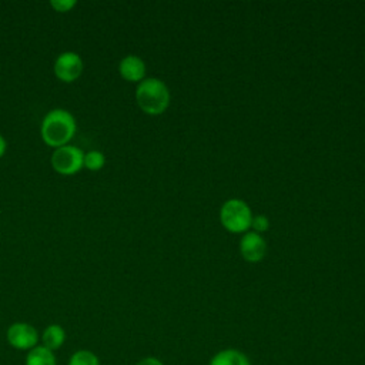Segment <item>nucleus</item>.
<instances>
[{
  "label": "nucleus",
  "mask_w": 365,
  "mask_h": 365,
  "mask_svg": "<svg viewBox=\"0 0 365 365\" xmlns=\"http://www.w3.org/2000/svg\"><path fill=\"white\" fill-rule=\"evenodd\" d=\"M76 118L64 108H54L46 114L41 121V138L50 147H63L76 133Z\"/></svg>",
  "instance_id": "obj_1"
},
{
  "label": "nucleus",
  "mask_w": 365,
  "mask_h": 365,
  "mask_svg": "<svg viewBox=\"0 0 365 365\" xmlns=\"http://www.w3.org/2000/svg\"><path fill=\"white\" fill-rule=\"evenodd\" d=\"M135 98L140 108L151 115L161 114L170 104V91L158 78H145L140 81L135 90Z\"/></svg>",
  "instance_id": "obj_2"
},
{
  "label": "nucleus",
  "mask_w": 365,
  "mask_h": 365,
  "mask_svg": "<svg viewBox=\"0 0 365 365\" xmlns=\"http://www.w3.org/2000/svg\"><path fill=\"white\" fill-rule=\"evenodd\" d=\"M222 225L231 232H242L251 227L252 215L250 207L241 200H228L220 212Z\"/></svg>",
  "instance_id": "obj_3"
},
{
  "label": "nucleus",
  "mask_w": 365,
  "mask_h": 365,
  "mask_svg": "<svg viewBox=\"0 0 365 365\" xmlns=\"http://www.w3.org/2000/svg\"><path fill=\"white\" fill-rule=\"evenodd\" d=\"M53 168L63 175H73L84 167V153L76 145H63L51 154Z\"/></svg>",
  "instance_id": "obj_4"
},
{
  "label": "nucleus",
  "mask_w": 365,
  "mask_h": 365,
  "mask_svg": "<svg viewBox=\"0 0 365 365\" xmlns=\"http://www.w3.org/2000/svg\"><path fill=\"white\" fill-rule=\"evenodd\" d=\"M7 342L19 351H30L37 346L38 334L36 328L27 322H14L6 332Z\"/></svg>",
  "instance_id": "obj_5"
},
{
  "label": "nucleus",
  "mask_w": 365,
  "mask_h": 365,
  "mask_svg": "<svg viewBox=\"0 0 365 365\" xmlns=\"http://www.w3.org/2000/svg\"><path fill=\"white\" fill-rule=\"evenodd\" d=\"M83 71V60L74 51L61 53L54 61V74L64 83H71L80 77Z\"/></svg>",
  "instance_id": "obj_6"
},
{
  "label": "nucleus",
  "mask_w": 365,
  "mask_h": 365,
  "mask_svg": "<svg viewBox=\"0 0 365 365\" xmlns=\"http://www.w3.org/2000/svg\"><path fill=\"white\" fill-rule=\"evenodd\" d=\"M240 250L242 257L250 262H257L265 255L267 244L258 232H248L242 237Z\"/></svg>",
  "instance_id": "obj_7"
},
{
  "label": "nucleus",
  "mask_w": 365,
  "mask_h": 365,
  "mask_svg": "<svg viewBox=\"0 0 365 365\" xmlns=\"http://www.w3.org/2000/svg\"><path fill=\"white\" fill-rule=\"evenodd\" d=\"M118 70L121 77L125 78L127 81H143L145 76L144 61L134 54L123 57L118 64Z\"/></svg>",
  "instance_id": "obj_8"
},
{
  "label": "nucleus",
  "mask_w": 365,
  "mask_h": 365,
  "mask_svg": "<svg viewBox=\"0 0 365 365\" xmlns=\"http://www.w3.org/2000/svg\"><path fill=\"white\" fill-rule=\"evenodd\" d=\"M208 365H251L248 356L234 348L218 351L208 362Z\"/></svg>",
  "instance_id": "obj_9"
},
{
  "label": "nucleus",
  "mask_w": 365,
  "mask_h": 365,
  "mask_svg": "<svg viewBox=\"0 0 365 365\" xmlns=\"http://www.w3.org/2000/svg\"><path fill=\"white\" fill-rule=\"evenodd\" d=\"M66 341V331L63 329V327L57 325V324H51L48 325L41 335V342L43 346L48 348L50 351H56L58 348H61V345Z\"/></svg>",
  "instance_id": "obj_10"
},
{
  "label": "nucleus",
  "mask_w": 365,
  "mask_h": 365,
  "mask_svg": "<svg viewBox=\"0 0 365 365\" xmlns=\"http://www.w3.org/2000/svg\"><path fill=\"white\" fill-rule=\"evenodd\" d=\"M26 365H57V359L53 351L43 345H37L27 352Z\"/></svg>",
  "instance_id": "obj_11"
},
{
  "label": "nucleus",
  "mask_w": 365,
  "mask_h": 365,
  "mask_svg": "<svg viewBox=\"0 0 365 365\" xmlns=\"http://www.w3.org/2000/svg\"><path fill=\"white\" fill-rule=\"evenodd\" d=\"M68 365H101V362L94 352L87 349H80L71 355Z\"/></svg>",
  "instance_id": "obj_12"
},
{
  "label": "nucleus",
  "mask_w": 365,
  "mask_h": 365,
  "mask_svg": "<svg viewBox=\"0 0 365 365\" xmlns=\"http://www.w3.org/2000/svg\"><path fill=\"white\" fill-rule=\"evenodd\" d=\"M104 163H106V157L101 151L91 150L84 154V167L91 171L100 170L104 165Z\"/></svg>",
  "instance_id": "obj_13"
},
{
  "label": "nucleus",
  "mask_w": 365,
  "mask_h": 365,
  "mask_svg": "<svg viewBox=\"0 0 365 365\" xmlns=\"http://www.w3.org/2000/svg\"><path fill=\"white\" fill-rule=\"evenodd\" d=\"M50 4L56 11L66 13V11H70L76 6V0H51Z\"/></svg>",
  "instance_id": "obj_14"
},
{
  "label": "nucleus",
  "mask_w": 365,
  "mask_h": 365,
  "mask_svg": "<svg viewBox=\"0 0 365 365\" xmlns=\"http://www.w3.org/2000/svg\"><path fill=\"white\" fill-rule=\"evenodd\" d=\"M251 227L258 232V231H265L268 228V220L264 215H257L252 217Z\"/></svg>",
  "instance_id": "obj_15"
},
{
  "label": "nucleus",
  "mask_w": 365,
  "mask_h": 365,
  "mask_svg": "<svg viewBox=\"0 0 365 365\" xmlns=\"http://www.w3.org/2000/svg\"><path fill=\"white\" fill-rule=\"evenodd\" d=\"M135 365H164L161 359L155 358V356H145L143 359H140Z\"/></svg>",
  "instance_id": "obj_16"
},
{
  "label": "nucleus",
  "mask_w": 365,
  "mask_h": 365,
  "mask_svg": "<svg viewBox=\"0 0 365 365\" xmlns=\"http://www.w3.org/2000/svg\"><path fill=\"white\" fill-rule=\"evenodd\" d=\"M6 151V140L3 138V135L0 134V157L4 154Z\"/></svg>",
  "instance_id": "obj_17"
}]
</instances>
